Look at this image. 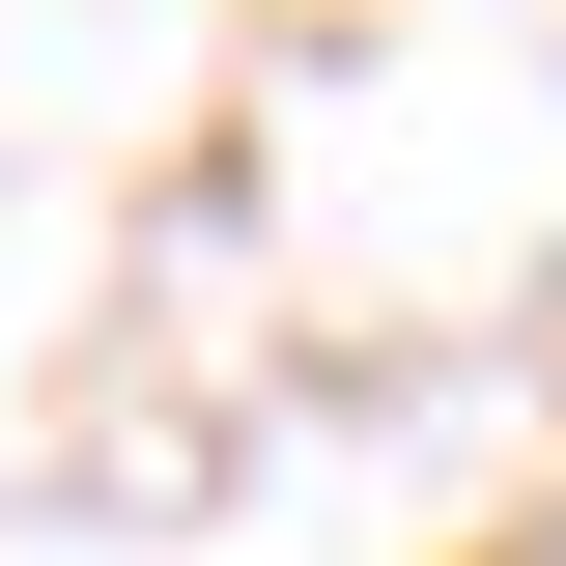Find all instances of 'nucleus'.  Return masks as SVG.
Masks as SVG:
<instances>
[{"instance_id":"nucleus-1","label":"nucleus","mask_w":566,"mask_h":566,"mask_svg":"<svg viewBox=\"0 0 566 566\" xmlns=\"http://www.w3.org/2000/svg\"><path fill=\"white\" fill-rule=\"evenodd\" d=\"M538 566H566V510H538Z\"/></svg>"}]
</instances>
